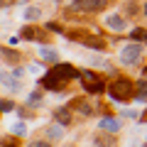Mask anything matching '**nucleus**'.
Returning a JSON list of instances; mask_svg holds the SVG:
<instances>
[{"label":"nucleus","instance_id":"nucleus-1","mask_svg":"<svg viewBox=\"0 0 147 147\" xmlns=\"http://www.w3.org/2000/svg\"><path fill=\"white\" fill-rule=\"evenodd\" d=\"M110 98L115 100V103H125V100H135V84L130 79H115L110 84L108 88Z\"/></svg>","mask_w":147,"mask_h":147},{"label":"nucleus","instance_id":"nucleus-2","mask_svg":"<svg viewBox=\"0 0 147 147\" xmlns=\"http://www.w3.org/2000/svg\"><path fill=\"white\" fill-rule=\"evenodd\" d=\"M79 79H81V84H84V88L88 91V93H103V81L98 79V76H96V74H91V71H81L79 74Z\"/></svg>","mask_w":147,"mask_h":147},{"label":"nucleus","instance_id":"nucleus-3","mask_svg":"<svg viewBox=\"0 0 147 147\" xmlns=\"http://www.w3.org/2000/svg\"><path fill=\"white\" fill-rule=\"evenodd\" d=\"M140 57H142V47L140 44H127V47H123V52H120V61L123 64H137L140 61Z\"/></svg>","mask_w":147,"mask_h":147},{"label":"nucleus","instance_id":"nucleus-4","mask_svg":"<svg viewBox=\"0 0 147 147\" xmlns=\"http://www.w3.org/2000/svg\"><path fill=\"white\" fill-rule=\"evenodd\" d=\"M105 5H108V0H74V7L84 12H100Z\"/></svg>","mask_w":147,"mask_h":147},{"label":"nucleus","instance_id":"nucleus-5","mask_svg":"<svg viewBox=\"0 0 147 147\" xmlns=\"http://www.w3.org/2000/svg\"><path fill=\"white\" fill-rule=\"evenodd\" d=\"M52 71L57 74L59 79H64V81H71V79H79V74H81V71H76V69L71 66V64H57V66H54Z\"/></svg>","mask_w":147,"mask_h":147},{"label":"nucleus","instance_id":"nucleus-6","mask_svg":"<svg viewBox=\"0 0 147 147\" xmlns=\"http://www.w3.org/2000/svg\"><path fill=\"white\" fill-rule=\"evenodd\" d=\"M42 84L47 86L49 91H59V88H64V86H66L69 81H64V79H59V76H57V74H54V71H49L47 76H44V79H42Z\"/></svg>","mask_w":147,"mask_h":147},{"label":"nucleus","instance_id":"nucleus-7","mask_svg":"<svg viewBox=\"0 0 147 147\" xmlns=\"http://www.w3.org/2000/svg\"><path fill=\"white\" fill-rule=\"evenodd\" d=\"M17 76L15 74H7V71H0V84L5 86V88H10V91H17L20 88V81H15Z\"/></svg>","mask_w":147,"mask_h":147},{"label":"nucleus","instance_id":"nucleus-8","mask_svg":"<svg viewBox=\"0 0 147 147\" xmlns=\"http://www.w3.org/2000/svg\"><path fill=\"white\" fill-rule=\"evenodd\" d=\"M98 127H100V130H110V132H118V130H120V120H118V118H100Z\"/></svg>","mask_w":147,"mask_h":147},{"label":"nucleus","instance_id":"nucleus-9","mask_svg":"<svg viewBox=\"0 0 147 147\" xmlns=\"http://www.w3.org/2000/svg\"><path fill=\"white\" fill-rule=\"evenodd\" d=\"M135 100L147 103V81H137V86H135Z\"/></svg>","mask_w":147,"mask_h":147},{"label":"nucleus","instance_id":"nucleus-10","mask_svg":"<svg viewBox=\"0 0 147 147\" xmlns=\"http://www.w3.org/2000/svg\"><path fill=\"white\" fill-rule=\"evenodd\" d=\"M105 25H108L110 30H118V32H120V30H125V20H123L120 15H110L108 20H105Z\"/></svg>","mask_w":147,"mask_h":147},{"label":"nucleus","instance_id":"nucleus-11","mask_svg":"<svg viewBox=\"0 0 147 147\" xmlns=\"http://www.w3.org/2000/svg\"><path fill=\"white\" fill-rule=\"evenodd\" d=\"M81 42H84L86 47H91V49H105V42L98 39V37H86V39H81Z\"/></svg>","mask_w":147,"mask_h":147},{"label":"nucleus","instance_id":"nucleus-12","mask_svg":"<svg viewBox=\"0 0 147 147\" xmlns=\"http://www.w3.org/2000/svg\"><path fill=\"white\" fill-rule=\"evenodd\" d=\"M54 118H57V123H61V125H69V123H71V115H69L66 108H59L57 113H54Z\"/></svg>","mask_w":147,"mask_h":147},{"label":"nucleus","instance_id":"nucleus-13","mask_svg":"<svg viewBox=\"0 0 147 147\" xmlns=\"http://www.w3.org/2000/svg\"><path fill=\"white\" fill-rule=\"evenodd\" d=\"M39 59H47V61H54L57 59V52L49 47H39Z\"/></svg>","mask_w":147,"mask_h":147},{"label":"nucleus","instance_id":"nucleus-14","mask_svg":"<svg viewBox=\"0 0 147 147\" xmlns=\"http://www.w3.org/2000/svg\"><path fill=\"white\" fill-rule=\"evenodd\" d=\"M47 137L49 140H59V137H61V125H52V127H47Z\"/></svg>","mask_w":147,"mask_h":147},{"label":"nucleus","instance_id":"nucleus-15","mask_svg":"<svg viewBox=\"0 0 147 147\" xmlns=\"http://www.w3.org/2000/svg\"><path fill=\"white\" fill-rule=\"evenodd\" d=\"M130 37H132V39H147V30H145V27H135Z\"/></svg>","mask_w":147,"mask_h":147},{"label":"nucleus","instance_id":"nucleus-16","mask_svg":"<svg viewBox=\"0 0 147 147\" xmlns=\"http://www.w3.org/2000/svg\"><path fill=\"white\" fill-rule=\"evenodd\" d=\"M39 17V7H27L25 10V20H37Z\"/></svg>","mask_w":147,"mask_h":147},{"label":"nucleus","instance_id":"nucleus-17","mask_svg":"<svg viewBox=\"0 0 147 147\" xmlns=\"http://www.w3.org/2000/svg\"><path fill=\"white\" fill-rule=\"evenodd\" d=\"M22 37H25V39H34L37 30H34V27H25V30H22Z\"/></svg>","mask_w":147,"mask_h":147},{"label":"nucleus","instance_id":"nucleus-18","mask_svg":"<svg viewBox=\"0 0 147 147\" xmlns=\"http://www.w3.org/2000/svg\"><path fill=\"white\" fill-rule=\"evenodd\" d=\"M27 103H30V105H37V103H42V93H39V91H34V93L30 96V100H27Z\"/></svg>","mask_w":147,"mask_h":147},{"label":"nucleus","instance_id":"nucleus-19","mask_svg":"<svg viewBox=\"0 0 147 147\" xmlns=\"http://www.w3.org/2000/svg\"><path fill=\"white\" fill-rule=\"evenodd\" d=\"M0 52L7 57V61H17V54H15V52H10V49H0Z\"/></svg>","mask_w":147,"mask_h":147},{"label":"nucleus","instance_id":"nucleus-20","mask_svg":"<svg viewBox=\"0 0 147 147\" xmlns=\"http://www.w3.org/2000/svg\"><path fill=\"white\" fill-rule=\"evenodd\" d=\"M12 132H15V135H25V132H27V127L22 125V123H17V125L12 127Z\"/></svg>","mask_w":147,"mask_h":147},{"label":"nucleus","instance_id":"nucleus-21","mask_svg":"<svg viewBox=\"0 0 147 147\" xmlns=\"http://www.w3.org/2000/svg\"><path fill=\"white\" fill-rule=\"evenodd\" d=\"M15 108V105L10 103V100H0V110H3V113H5V110H12Z\"/></svg>","mask_w":147,"mask_h":147},{"label":"nucleus","instance_id":"nucleus-22","mask_svg":"<svg viewBox=\"0 0 147 147\" xmlns=\"http://www.w3.org/2000/svg\"><path fill=\"white\" fill-rule=\"evenodd\" d=\"M0 147H17V142H15V137H7L5 142H0Z\"/></svg>","mask_w":147,"mask_h":147},{"label":"nucleus","instance_id":"nucleus-23","mask_svg":"<svg viewBox=\"0 0 147 147\" xmlns=\"http://www.w3.org/2000/svg\"><path fill=\"white\" fill-rule=\"evenodd\" d=\"M30 147H52V145H49V142H39V140H37V142H30Z\"/></svg>","mask_w":147,"mask_h":147},{"label":"nucleus","instance_id":"nucleus-24","mask_svg":"<svg viewBox=\"0 0 147 147\" xmlns=\"http://www.w3.org/2000/svg\"><path fill=\"white\" fill-rule=\"evenodd\" d=\"M47 30H52V32H61V27H59V25H54V22H49V25H47Z\"/></svg>","mask_w":147,"mask_h":147},{"label":"nucleus","instance_id":"nucleus-25","mask_svg":"<svg viewBox=\"0 0 147 147\" xmlns=\"http://www.w3.org/2000/svg\"><path fill=\"white\" fill-rule=\"evenodd\" d=\"M142 120H145V123H147V110H145V115H142Z\"/></svg>","mask_w":147,"mask_h":147},{"label":"nucleus","instance_id":"nucleus-26","mask_svg":"<svg viewBox=\"0 0 147 147\" xmlns=\"http://www.w3.org/2000/svg\"><path fill=\"white\" fill-rule=\"evenodd\" d=\"M142 76H145V79H147V69H145V71H142Z\"/></svg>","mask_w":147,"mask_h":147},{"label":"nucleus","instance_id":"nucleus-27","mask_svg":"<svg viewBox=\"0 0 147 147\" xmlns=\"http://www.w3.org/2000/svg\"><path fill=\"white\" fill-rule=\"evenodd\" d=\"M145 15H147V5H145Z\"/></svg>","mask_w":147,"mask_h":147},{"label":"nucleus","instance_id":"nucleus-28","mask_svg":"<svg viewBox=\"0 0 147 147\" xmlns=\"http://www.w3.org/2000/svg\"><path fill=\"white\" fill-rule=\"evenodd\" d=\"M0 3H3V0H0Z\"/></svg>","mask_w":147,"mask_h":147}]
</instances>
